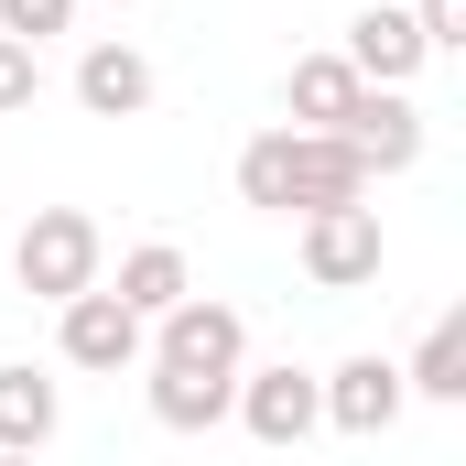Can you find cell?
<instances>
[{
  "instance_id": "6da1fadb",
  "label": "cell",
  "mask_w": 466,
  "mask_h": 466,
  "mask_svg": "<svg viewBox=\"0 0 466 466\" xmlns=\"http://www.w3.org/2000/svg\"><path fill=\"white\" fill-rule=\"evenodd\" d=\"M238 196L260 218H315V207H369V163H358L337 130H260L238 152Z\"/></svg>"
},
{
  "instance_id": "7a4b0ae2",
  "label": "cell",
  "mask_w": 466,
  "mask_h": 466,
  "mask_svg": "<svg viewBox=\"0 0 466 466\" xmlns=\"http://www.w3.org/2000/svg\"><path fill=\"white\" fill-rule=\"evenodd\" d=\"M11 282L33 293V304H76V293H98L109 282V238L87 207H33V228L11 238Z\"/></svg>"
},
{
  "instance_id": "3957f363",
  "label": "cell",
  "mask_w": 466,
  "mask_h": 466,
  "mask_svg": "<svg viewBox=\"0 0 466 466\" xmlns=\"http://www.w3.org/2000/svg\"><path fill=\"white\" fill-rule=\"evenodd\" d=\"M141 358H152V369H207V380H238V369H249V315L218 304V293H185L174 315H152Z\"/></svg>"
},
{
  "instance_id": "277c9868",
  "label": "cell",
  "mask_w": 466,
  "mask_h": 466,
  "mask_svg": "<svg viewBox=\"0 0 466 466\" xmlns=\"http://www.w3.org/2000/svg\"><path fill=\"white\" fill-rule=\"evenodd\" d=\"M228 423L249 445H271V456H293L315 423H326V401H315V369H293V358H271V369H238V401Z\"/></svg>"
},
{
  "instance_id": "5b68a950",
  "label": "cell",
  "mask_w": 466,
  "mask_h": 466,
  "mask_svg": "<svg viewBox=\"0 0 466 466\" xmlns=\"http://www.w3.org/2000/svg\"><path fill=\"white\" fill-rule=\"evenodd\" d=\"M380 260H390L380 207H315V218H304V282H315V293H358V282H380Z\"/></svg>"
},
{
  "instance_id": "8992f818",
  "label": "cell",
  "mask_w": 466,
  "mask_h": 466,
  "mask_svg": "<svg viewBox=\"0 0 466 466\" xmlns=\"http://www.w3.org/2000/svg\"><path fill=\"white\" fill-rule=\"evenodd\" d=\"M141 315L119 304L109 282L98 293H76V304H55V348H66V369H98V380H119V369H141Z\"/></svg>"
},
{
  "instance_id": "52a82bcc",
  "label": "cell",
  "mask_w": 466,
  "mask_h": 466,
  "mask_svg": "<svg viewBox=\"0 0 466 466\" xmlns=\"http://www.w3.org/2000/svg\"><path fill=\"white\" fill-rule=\"evenodd\" d=\"M315 401H326V423L337 434H390L401 412H412V390H401V358H337L326 380H315Z\"/></svg>"
},
{
  "instance_id": "ba28073f",
  "label": "cell",
  "mask_w": 466,
  "mask_h": 466,
  "mask_svg": "<svg viewBox=\"0 0 466 466\" xmlns=\"http://www.w3.org/2000/svg\"><path fill=\"white\" fill-rule=\"evenodd\" d=\"M337 141L369 163V185H380V174H412V163H423V109H412L401 87H358V109L337 119Z\"/></svg>"
},
{
  "instance_id": "9c48e42d",
  "label": "cell",
  "mask_w": 466,
  "mask_h": 466,
  "mask_svg": "<svg viewBox=\"0 0 466 466\" xmlns=\"http://www.w3.org/2000/svg\"><path fill=\"white\" fill-rule=\"evenodd\" d=\"M337 55L358 66V87H412V76H423V33H412V11H390V0L358 11Z\"/></svg>"
},
{
  "instance_id": "30bf717a",
  "label": "cell",
  "mask_w": 466,
  "mask_h": 466,
  "mask_svg": "<svg viewBox=\"0 0 466 466\" xmlns=\"http://www.w3.org/2000/svg\"><path fill=\"white\" fill-rule=\"evenodd\" d=\"M76 109L87 119H141L152 109V55L141 44H87L76 55Z\"/></svg>"
},
{
  "instance_id": "8fae6325",
  "label": "cell",
  "mask_w": 466,
  "mask_h": 466,
  "mask_svg": "<svg viewBox=\"0 0 466 466\" xmlns=\"http://www.w3.org/2000/svg\"><path fill=\"white\" fill-rule=\"evenodd\" d=\"M141 369H152V358H141ZM141 390H152V423H163V434H218L228 401H238V380H207V369H152Z\"/></svg>"
},
{
  "instance_id": "7c38bea8",
  "label": "cell",
  "mask_w": 466,
  "mask_h": 466,
  "mask_svg": "<svg viewBox=\"0 0 466 466\" xmlns=\"http://www.w3.org/2000/svg\"><path fill=\"white\" fill-rule=\"evenodd\" d=\"M66 423V390L44 369H0V456H44Z\"/></svg>"
},
{
  "instance_id": "4fadbf2b",
  "label": "cell",
  "mask_w": 466,
  "mask_h": 466,
  "mask_svg": "<svg viewBox=\"0 0 466 466\" xmlns=\"http://www.w3.org/2000/svg\"><path fill=\"white\" fill-rule=\"evenodd\" d=\"M109 293L152 326V315H174V304L196 293V271H185V249H174V238H141V249H119V282H109Z\"/></svg>"
},
{
  "instance_id": "5bb4252c",
  "label": "cell",
  "mask_w": 466,
  "mask_h": 466,
  "mask_svg": "<svg viewBox=\"0 0 466 466\" xmlns=\"http://www.w3.org/2000/svg\"><path fill=\"white\" fill-rule=\"evenodd\" d=\"M282 109H293V130H337V119L358 109V66H348V55H293Z\"/></svg>"
},
{
  "instance_id": "9a60e30c",
  "label": "cell",
  "mask_w": 466,
  "mask_h": 466,
  "mask_svg": "<svg viewBox=\"0 0 466 466\" xmlns=\"http://www.w3.org/2000/svg\"><path fill=\"white\" fill-rule=\"evenodd\" d=\"M401 390H412V401H466V315H434V326H423Z\"/></svg>"
},
{
  "instance_id": "2e32d148",
  "label": "cell",
  "mask_w": 466,
  "mask_h": 466,
  "mask_svg": "<svg viewBox=\"0 0 466 466\" xmlns=\"http://www.w3.org/2000/svg\"><path fill=\"white\" fill-rule=\"evenodd\" d=\"M33 98H44V55L0 33V119H22V109H33Z\"/></svg>"
},
{
  "instance_id": "e0dca14e",
  "label": "cell",
  "mask_w": 466,
  "mask_h": 466,
  "mask_svg": "<svg viewBox=\"0 0 466 466\" xmlns=\"http://www.w3.org/2000/svg\"><path fill=\"white\" fill-rule=\"evenodd\" d=\"M66 22H76V0H0V33L33 44V55H44V33H66Z\"/></svg>"
},
{
  "instance_id": "ac0fdd59",
  "label": "cell",
  "mask_w": 466,
  "mask_h": 466,
  "mask_svg": "<svg viewBox=\"0 0 466 466\" xmlns=\"http://www.w3.org/2000/svg\"><path fill=\"white\" fill-rule=\"evenodd\" d=\"M412 33H423V55H456L466 44V0H412Z\"/></svg>"
},
{
  "instance_id": "d6986e66",
  "label": "cell",
  "mask_w": 466,
  "mask_h": 466,
  "mask_svg": "<svg viewBox=\"0 0 466 466\" xmlns=\"http://www.w3.org/2000/svg\"><path fill=\"white\" fill-rule=\"evenodd\" d=\"M0 466H44V456H0Z\"/></svg>"
},
{
  "instance_id": "ffe728a7",
  "label": "cell",
  "mask_w": 466,
  "mask_h": 466,
  "mask_svg": "<svg viewBox=\"0 0 466 466\" xmlns=\"http://www.w3.org/2000/svg\"><path fill=\"white\" fill-rule=\"evenodd\" d=\"M119 11H130V0H119Z\"/></svg>"
}]
</instances>
